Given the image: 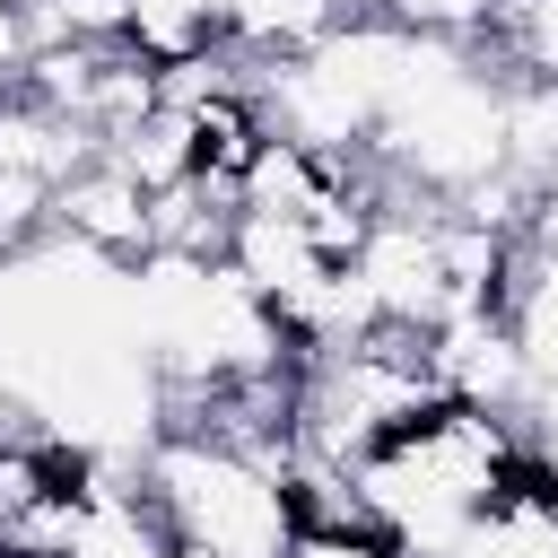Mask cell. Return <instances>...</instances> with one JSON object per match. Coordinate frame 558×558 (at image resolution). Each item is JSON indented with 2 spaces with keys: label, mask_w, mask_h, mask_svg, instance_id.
I'll list each match as a JSON object with an SVG mask.
<instances>
[{
  "label": "cell",
  "mask_w": 558,
  "mask_h": 558,
  "mask_svg": "<svg viewBox=\"0 0 558 558\" xmlns=\"http://www.w3.org/2000/svg\"><path fill=\"white\" fill-rule=\"evenodd\" d=\"M523 462V427L506 410H471V401H436L427 418H410L401 436H384L375 453H357V488L375 506V532L401 558H445L514 480Z\"/></svg>",
  "instance_id": "1"
},
{
  "label": "cell",
  "mask_w": 558,
  "mask_h": 558,
  "mask_svg": "<svg viewBox=\"0 0 558 558\" xmlns=\"http://www.w3.org/2000/svg\"><path fill=\"white\" fill-rule=\"evenodd\" d=\"M140 488L166 514L174 549H192V558H288V541H296L279 462H262L253 445H235L218 427H157L140 453Z\"/></svg>",
  "instance_id": "2"
},
{
  "label": "cell",
  "mask_w": 558,
  "mask_h": 558,
  "mask_svg": "<svg viewBox=\"0 0 558 558\" xmlns=\"http://www.w3.org/2000/svg\"><path fill=\"white\" fill-rule=\"evenodd\" d=\"M427 366H436V392H445V401L506 410V418H523V401H532V366H523V349H514V331H506L497 305L445 314V323L427 331Z\"/></svg>",
  "instance_id": "3"
},
{
  "label": "cell",
  "mask_w": 558,
  "mask_h": 558,
  "mask_svg": "<svg viewBox=\"0 0 558 558\" xmlns=\"http://www.w3.org/2000/svg\"><path fill=\"white\" fill-rule=\"evenodd\" d=\"M52 235L78 244V253H96L105 270H131L148 253V192L96 148V157H78L52 183Z\"/></svg>",
  "instance_id": "4"
},
{
  "label": "cell",
  "mask_w": 558,
  "mask_h": 558,
  "mask_svg": "<svg viewBox=\"0 0 558 558\" xmlns=\"http://www.w3.org/2000/svg\"><path fill=\"white\" fill-rule=\"evenodd\" d=\"M497 131H506V174L523 192H549L558 183V87L549 78H506Z\"/></svg>",
  "instance_id": "5"
},
{
  "label": "cell",
  "mask_w": 558,
  "mask_h": 558,
  "mask_svg": "<svg viewBox=\"0 0 558 558\" xmlns=\"http://www.w3.org/2000/svg\"><path fill=\"white\" fill-rule=\"evenodd\" d=\"M497 78H549L558 87V0H488V26L471 35Z\"/></svg>",
  "instance_id": "6"
},
{
  "label": "cell",
  "mask_w": 558,
  "mask_h": 558,
  "mask_svg": "<svg viewBox=\"0 0 558 558\" xmlns=\"http://www.w3.org/2000/svg\"><path fill=\"white\" fill-rule=\"evenodd\" d=\"M105 157H113L140 192H166V183L192 174V113H183V105H148L131 131L105 140Z\"/></svg>",
  "instance_id": "7"
},
{
  "label": "cell",
  "mask_w": 558,
  "mask_h": 558,
  "mask_svg": "<svg viewBox=\"0 0 558 558\" xmlns=\"http://www.w3.org/2000/svg\"><path fill=\"white\" fill-rule=\"evenodd\" d=\"M35 235H52V174H35V166H0V262L26 253Z\"/></svg>",
  "instance_id": "8"
},
{
  "label": "cell",
  "mask_w": 558,
  "mask_h": 558,
  "mask_svg": "<svg viewBox=\"0 0 558 558\" xmlns=\"http://www.w3.org/2000/svg\"><path fill=\"white\" fill-rule=\"evenodd\" d=\"M384 17L410 26V35H453V44H471V35L488 26V0H384Z\"/></svg>",
  "instance_id": "9"
},
{
  "label": "cell",
  "mask_w": 558,
  "mask_h": 558,
  "mask_svg": "<svg viewBox=\"0 0 558 558\" xmlns=\"http://www.w3.org/2000/svg\"><path fill=\"white\" fill-rule=\"evenodd\" d=\"M288 558H401L384 532H296Z\"/></svg>",
  "instance_id": "10"
},
{
  "label": "cell",
  "mask_w": 558,
  "mask_h": 558,
  "mask_svg": "<svg viewBox=\"0 0 558 558\" xmlns=\"http://www.w3.org/2000/svg\"><path fill=\"white\" fill-rule=\"evenodd\" d=\"M35 17H26V0H0V87H17V70L35 61Z\"/></svg>",
  "instance_id": "11"
},
{
  "label": "cell",
  "mask_w": 558,
  "mask_h": 558,
  "mask_svg": "<svg viewBox=\"0 0 558 558\" xmlns=\"http://www.w3.org/2000/svg\"><path fill=\"white\" fill-rule=\"evenodd\" d=\"M323 9H331V26L340 17H384V0H323Z\"/></svg>",
  "instance_id": "12"
}]
</instances>
